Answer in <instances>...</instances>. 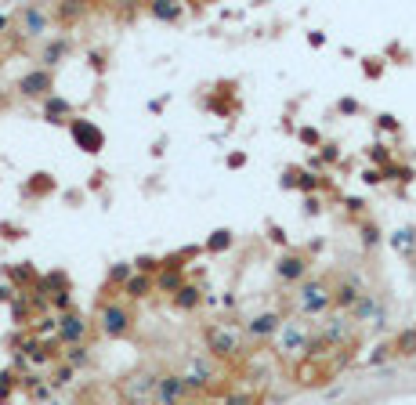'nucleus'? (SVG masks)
<instances>
[{"label": "nucleus", "mask_w": 416, "mask_h": 405, "mask_svg": "<svg viewBox=\"0 0 416 405\" xmlns=\"http://www.w3.org/2000/svg\"><path fill=\"white\" fill-rule=\"evenodd\" d=\"M395 354H416V326H409V330H402L398 333V340H395Z\"/></svg>", "instance_id": "22"}, {"label": "nucleus", "mask_w": 416, "mask_h": 405, "mask_svg": "<svg viewBox=\"0 0 416 405\" xmlns=\"http://www.w3.org/2000/svg\"><path fill=\"white\" fill-rule=\"evenodd\" d=\"M51 19H55V15L47 11L44 4H29V8H22V15H19L26 37H44L47 29H51Z\"/></svg>", "instance_id": "8"}, {"label": "nucleus", "mask_w": 416, "mask_h": 405, "mask_svg": "<svg viewBox=\"0 0 416 405\" xmlns=\"http://www.w3.org/2000/svg\"><path fill=\"white\" fill-rule=\"evenodd\" d=\"M8 297H11V294H8V289H4V286H0V300H8Z\"/></svg>", "instance_id": "36"}, {"label": "nucleus", "mask_w": 416, "mask_h": 405, "mask_svg": "<svg viewBox=\"0 0 416 405\" xmlns=\"http://www.w3.org/2000/svg\"><path fill=\"white\" fill-rule=\"evenodd\" d=\"M199 300H203V294H199V286H192V282H185L178 294H174V307H181V312H196Z\"/></svg>", "instance_id": "18"}, {"label": "nucleus", "mask_w": 416, "mask_h": 405, "mask_svg": "<svg viewBox=\"0 0 416 405\" xmlns=\"http://www.w3.org/2000/svg\"><path fill=\"white\" fill-rule=\"evenodd\" d=\"M329 304H333V289H329L323 279H311V282L300 286V294H297L300 315H323Z\"/></svg>", "instance_id": "2"}, {"label": "nucleus", "mask_w": 416, "mask_h": 405, "mask_svg": "<svg viewBox=\"0 0 416 405\" xmlns=\"http://www.w3.org/2000/svg\"><path fill=\"white\" fill-rule=\"evenodd\" d=\"M181 405H203V402H188V398H185V402H181Z\"/></svg>", "instance_id": "37"}, {"label": "nucleus", "mask_w": 416, "mask_h": 405, "mask_svg": "<svg viewBox=\"0 0 416 405\" xmlns=\"http://www.w3.org/2000/svg\"><path fill=\"white\" fill-rule=\"evenodd\" d=\"M19 94L22 98H51L55 94V73L51 69H29L19 76Z\"/></svg>", "instance_id": "4"}, {"label": "nucleus", "mask_w": 416, "mask_h": 405, "mask_svg": "<svg viewBox=\"0 0 416 405\" xmlns=\"http://www.w3.org/2000/svg\"><path fill=\"white\" fill-rule=\"evenodd\" d=\"M156 384H159L156 372L141 369V372H134V377H127L120 384V395H123L127 405H141V402H152L156 398Z\"/></svg>", "instance_id": "3"}, {"label": "nucleus", "mask_w": 416, "mask_h": 405, "mask_svg": "<svg viewBox=\"0 0 416 405\" xmlns=\"http://www.w3.org/2000/svg\"><path fill=\"white\" fill-rule=\"evenodd\" d=\"M232 246V232L228 228H217L210 239H206V253H221V250H228Z\"/></svg>", "instance_id": "25"}, {"label": "nucleus", "mask_w": 416, "mask_h": 405, "mask_svg": "<svg viewBox=\"0 0 416 405\" xmlns=\"http://www.w3.org/2000/svg\"><path fill=\"white\" fill-rule=\"evenodd\" d=\"M47 188H55L51 177H47V174H33V181H29L26 196H40V192H47Z\"/></svg>", "instance_id": "27"}, {"label": "nucleus", "mask_w": 416, "mask_h": 405, "mask_svg": "<svg viewBox=\"0 0 416 405\" xmlns=\"http://www.w3.org/2000/svg\"><path fill=\"white\" fill-rule=\"evenodd\" d=\"M66 359H69V366L76 369V366H84L87 359H91V354H87V344H76V348H69V354H66Z\"/></svg>", "instance_id": "29"}, {"label": "nucleus", "mask_w": 416, "mask_h": 405, "mask_svg": "<svg viewBox=\"0 0 416 405\" xmlns=\"http://www.w3.org/2000/svg\"><path fill=\"white\" fill-rule=\"evenodd\" d=\"M279 348H282V354L308 351V333H304L297 322H290V326H282V333H279Z\"/></svg>", "instance_id": "13"}, {"label": "nucleus", "mask_w": 416, "mask_h": 405, "mask_svg": "<svg viewBox=\"0 0 416 405\" xmlns=\"http://www.w3.org/2000/svg\"><path fill=\"white\" fill-rule=\"evenodd\" d=\"M359 300H362V289H359L355 279L344 282V286H337V294H333V304H337V307H355Z\"/></svg>", "instance_id": "19"}, {"label": "nucleus", "mask_w": 416, "mask_h": 405, "mask_svg": "<svg viewBox=\"0 0 416 405\" xmlns=\"http://www.w3.org/2000/svg\"><path fill=\"white\" fill-rule=\"evenodd\" d=\"M51 405H62V402H51Z\"/></svg>", "instance_id": "38"}, {"label": "nucleus", "mask_w": 416, "mask_h": 405, "mask_svg": "<svg viewBox=\"0 0 416 405\" xmlns=\"http://www.w3.org/2000/svg\"><path fill=\"white\" fill-rule=\"evenodd\" d=\"M355 322H365V326H383V304L373 294H362V300L351 307Z\"/></svg>", "instance_id": "12"}, {"label": "nucleus", "mask_w": 416, "mask_h": 405, "mask_svg": "<svg viewBox=\"0 0 416 405\" xmlns=\"http://www.w3.org/2000/svg\"><path fill=\"white\" fill-rule=\"evenodd\" d=\"M87 333H91L87 315L69 312V315H62V318H58V344L76 348V344H84V340H87Z\"/></svg>", "instance_id": "6"}, {"label": "nucleus", "mask_w": 416, "mask_h": 405, "mask_svg": "<svg viewBox=\"0 0 416 405\" xmlns=\"http://www.w3.org/2000/svg\"><path fill=\"white\" fill-rule=\"evenodd\" d=\"M4 29H8V19H4V15H0V33H4Z\"/></svg>", "instance_id": "35"}, {"label": "nucleus", "mask_w": 416, "mask_h": 405, "mask_svg": "<svg viewBox=\"0 0 416 405\" xmlns=\"http://www.w3.org/2000/svg\"><path fill=\"white\" fill-rule=\"evenodd\" d=\"M69 134H73V141L80 145V149L91 152V156L105 149V131H102L98 123H91V120H73L69 123Z\"/></svg>", "instance_id": "5"}, {"label": "nucleus", "mask_w": 416, "mask_h": 405, "mask_svg": "<svg viewBox=\"0 0 416 405\" xmlns=\"http://www.w3.org/2000/svg\"><path fill=\"white\" fill-rule=\"evenodd\" d=\"M11 391V384H8V377H4V372H0V395H8Z\"/></svg>", "instance_id": "34"}, {"label": "nucleus", "mask_w": 416, "mask_h": 405, "mask_svg": "<svg viewBox=\"0 0 416 405\" xmlns=\"http://www.w3.org/2000/svg\"><path fill=\"white\" fill-rule=\"evenodd\" d=\"M206 351L214 354V359H235L239 354V336L225 326H210L206 330Z\"/></svg>", "instance_id": "7"}, {"label": "nucleus", "mask_w": 416, "mask_h": 405, "mask_svg": "<svg viewBox=\"0 0 416 405\" xmlns=\"http://www.w3.org/2000/svg\"><path fill=\"white\" fill-rule=\"evenodd\" d=\"M66 55H69V40L58 37V40H47V44H44L40 62H44V69H51V66H58V62L66 58Z\"/></svg>", "instance_id": "15"}, {"label": "nucleus", "mask_w": 416, "mask_h": 405, "mask_svg": "<svg viewBox=\"0 0 416 405\" xmlns=\"http://www.w3.org/2000/svg\"><path fill=\"white\" fill-rule=\"evenodd\" d=\"M185 391H188L185 377H174V372H167V377H159L152 402H156V405H181V402H185Z\"/></svg>", "instance_id": "9"}, {"label": "nucleus", "mask_w": 416, "mask_h": 405, "mask_svg": "<svg viewBox=\"0 0 416 405\" xmlns=\"http://www.w3.org/2000/svg\"><path fill=\"white\" fill-rule=\"evenodd\" d=\"M391 246H395L398 253H409V250L416 246V232H413V228H398V232L391 235Z\"/></svg>", "instance_id": "24"}, {"label": "nucleus", "mask_w": 416, "mask_h": 405, "mask_svg": "<svg viewBox=\"0 0 416 405\" xmlns=\"http://www.w3.org/2000/svg\"><path fill=\"white\" fill-rule=\"evenodd\" d=\"M138 268H141V271H152V268H156V261H152V257H141Z\"/></svg>", "instance_id": "33"}, {"label": "nucleus", "mask_w": 416, "mask_h": 405, "mask_svg": "<svg viewBox=\"0 0 416 405\" xmlns=\"http://www.w3.org/2000/svg\"><path fill=\"white\" fill-rule=\"evenodd\" d=\"M127 279H131V264H113V268H109V282L127 286Z\"/></svg>", "instance_id": "28"}, {"label": "nucleus", "mask_w": 416, "mask_h": 405, "mask_svg": "<svg viewBox=\"0 0 416 405\" xmlns=\"http://www.w3.org/2000/svg\"><path fill=\"white\" fill-rule=\"evenodd\" d=\"M131 326H134V315H131V307H127V304H120V300H102L98 304V330H102V336L120 340V336L131 333Z\"/></svg>", "instance_id": "1"}, {"label": "nucleus", "mask_w": 416, "mask_h": 405, "mask_svg": "<svg viewBox=\"0 0 416 405\" xmlns=\"http://www.w3.org/2000/svg\"><path fill=\"white\" fill-rule=\"evenodd\" d=\"M225 405H257V398H253V395H243V391H235V395L225 398Z\"/></svg>", "instance_id": "31"}, {"label": "nucleus", "mask_w": 416, "mask_h": 405, "mask_svg": "<svg viewBox=\"0 0 416 405\" xmlns=\"http://www.w3.org/2000/svg\"><path fill=\"white\" fill-rule=\"evenodd\" d=\"M347 336H351V322L347 318H329L326 326H323V340H326V344H347Z\"/></svg>", "instance_id": "16"}, {"label": "nucleus", "mask_w": 416, "mask_h": 405, "mask_svg": "<svg viewBox=\"0 0 416 405\" xmlns=\"http://www.w3.org/2000/svg\"><path fill=\"white\" fill-rule=\"evenodd\" d=\"M149 289H152V279H149V275H131V279H127V286H123V294L131 297V300H141V297H149Z\"/></svg>", "instance_id": "20"}, {"label": "nucleus", "mask_w": 416, "mask_h": 405, "mask_svg": "<svg viewBox=\"0 0 416 405\" xmlns=\"http://www.w3.org/2000/svg\"><path fill=\"white\" fill-rule=\"evenodd\" d=\"M246 333H250L253 340H268V336H275V333H282V315H279V312L253 315V318L246 322Z\"/></svg>", "instance_id": "11"}, {"label": "nucleus", "mask_w": 416, "mask_h": 405, "mask_svg": "<svg viewBox=\"0 0 416 405\" xmlns=\"http://www.w3.org/2000/svg\"><path fill=\"white\" fill-rule=\"evenodd\" d=\"M391 354H395V344H380V348L370 354V366H380V362H388Z\"/></svg>", "instance_id": "30"}, {"label": "nucleus", "mask_w": 416, "mask_h": 405, "mask_svg": "<svg viewBox=\"0 0 416 405\" xmlns=\"http://www.w3.org/2000/svg\"><path fill=\"white\" fill-rule=\"evenodd\" d=\"M149 11L156 15V19H163V22H178L181 19V4H167V0H156Z\"/></svg>", "instance_id": "23"}, {"label": "nucleus", "mask_w": 416, "mask_h": 405, "mask_svg": "<svg viewBox=\"0 0 416 405\" xmlns=\"http://www.w3.org/2000/svg\"><path fill=\"white\" fill-rule=\"evenodd\" d=\"M156 286L163 289V294L174 297V294H178V289L185 286V279H181V271H178V268H163V271H159V279H156Z\"/></svg>", "instance_id": "21"}, {"label": "nucleus", "mask_w": 416, "mask_h": 405, "mask_svg": "<svg viewBox=\"0 0 416 405\" xmlns=\"http://www.w3.org/2000/svg\"><path fill=\"white\" fill-rule=\"evenodd\" d=\"M185 384H188V387H210V384H214V369L206 366L203 359H199V362H192L188 372H185Z\"/></svg>", "instance_id": "17"}, {"label": "nucleus", "mask_w": 416, "mask_h": 405, "mask_svg": "<svg viewBox=\"0 0 416 405\" xmlns=\"http://www.w3.org/2000/svg\"><path fill=\"white\" fill-rule=\"evenodd\" d=\"M300 141H308V145H315V141H318V131H311V127H304V131H300Z\"/></svg>", "instance_id": "32"}, {"label": "nucleus", "mask_w": 416, "mask_h": 405, "mask_svg": "<svg viewBox=\"0 0 416 405\" xmlns=\"http://www.w3.org/2000/svg\"><path fill=\"white\" fill-rule=\"evenodd\" d=\"M51 15H55V19H62V22H73V19L84 15V4H58Z\"/></svg>", "instance_id": "26"}, {"label": "nucleus", "mask_w": 416, "mask_h": 405, "mask_svg": "<svg viewBox=\"0 0 416 405\" xmlns=\"http://www.w3.org/2000/svg\"><path fill=\"white\" fill-rule=\"evenodd\" d=\"M44 116L51 120V123H73L69 116H73V105L66 102V98H58V94H51V98L44 102Z\"/></svg>", "instance_id": "14"}, {"label": "nucleus", "mask_w": 416, "mask_h": 405, "mask_svg": "<svg viewBox=\"0 0 416 405\" xmlns=\"http://www.w3.org/2000/svg\"><path fill=\"white\" fill-rule=\"evenodd\" d=\"M308 268H311V261L304 253H282L275 261V275L282 282H300L304 275H308Z\"/></svg>", "instance_id": "10"}]
</instances>
